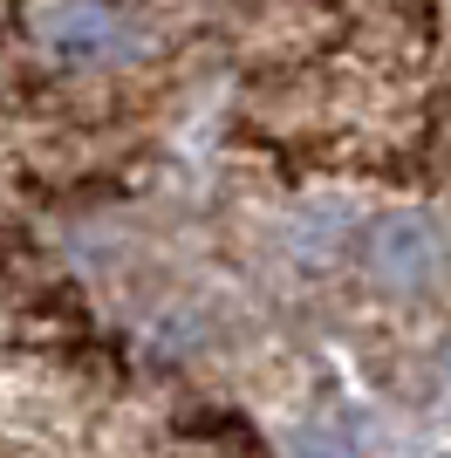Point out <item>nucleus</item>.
I'll list each match as a JSON object with an SVG mask.
<instances>
[{
  "label": "nucleus",
  "mask_w": 451,
  "mask_h": 458,
  "mask_svg": "<svg viewBox=\"0 0 451 458\" xmlns=\"http://www.w3.org/2000/svg\"><path fill=\"white\" fill-rule=\"evenodd\" d=\"M362 267L383 294H431L451 274V233L431 212H383L362 233Z\"/></svg>",
  "instance_id": "1"
},
{
  "label": "nucleus",
  "mask_w": 451,
  "mask_h": 458,
  "mask_svg": "<svg viewBox=\"0 0 451 458\" xmlns=\"http://www.w3.org/2000/svg\"><path fill=\"white\" fill-rule=\"evenodd\" d=\"M41 41L69 62H131L137 55V28L96 0H55L41 7Z\"/></svg>",
  "instance_id": "2"
},
{
  "label": "nucleus",
  "mask_w": 451,
  "mask_h": 458,
  "mask_svg": "<svg viewBox=\"0 0 451 458\" xmlns=\"http://www.w3.org/2000/svg\"><path fill=\"white\" fill-rule=\"evenodd\" d=\"M294 458H356V445L342 438L336 424H308V431L294 438Z\"/></svg>",
  "instance_id": "3"
}]
</instances>
